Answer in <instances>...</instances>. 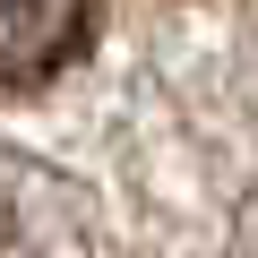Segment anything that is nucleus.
Wrapping results in <instances>:
<instances>
[{
  "instance_id": "f257e3e1",
  "label": "nucleus",
  "mask_w": 258,
  "mask_h": 258,
  "mask_svg": "<svg viewBox=\"0 0 258 258\" xmlns=\"http://www.w3.org/2000/svg\"><path fill=\"white\" fill-rule=\"evenodd\" d=\"M86 43V0H0V86H35Z\"/></svg>"
}]
</instances>
